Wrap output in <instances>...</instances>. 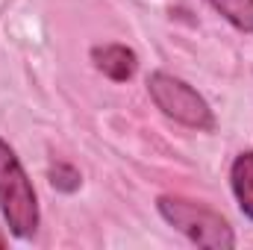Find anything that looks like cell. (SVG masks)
I'll return each instance as SVG.
<instances>
[{
  "label": "cell",
  "instance_id": "5b68a950",
  "mask_svg": "<svg viewBox=\"0 0 253 250\" xmlns=\"http://www.w3.org/2000/svg\"><path fill=\"white\" fill-rule=\"evenodd\" d=\"M230 183H233V194L239 200V209L253 221V150H245L236 156V162L230 168Z\"/></svg>",
  "mask_w": 253,
  "mask_h": 250
},
{
  "label": "cell",
  "instance_id": "3957f363",
  "mask_svg": "<svg viewBox=\"0 0 253 250\" xmlns=\"http://www.w3.org/2000/svg\"><path fill=\"white\" fill-rule=\"evenodd\" d=\"M147 91H150L156 109H162V115H168L171 121L189 126V129H197V132H212L215 129L212 106L186 80H180L174 74H165V71H153L147 77Z\"/></svg>",
  "mask_w": 253,
  "mask_h": 250
},
{
  "label": "cell",
  "instance_id": "52a82bcc",
  "mask_svg": "<svg viewBox=\"0 0 253 250\" xmlns=\"http://www.w3.org/2000/svg\"><path fill=\"white\" fill-rule=\"evenodd\" d=\"M47 177H50V186L56 188V191H65V194L77 191L80 183H83V180H80V171H77L74 165H68V162H56V165H50Z\"/></svg>",
  "mask_w": 253,
  "mask_h": 250
},
{
  "label": "cell",
  "instance_id": "277c9868",
  "mask_svg": "<svg viewBox=\"0 0 253 250\" xmlns=\"http://www.w3.org/2000/svg\"><path fill=\"white\" fill-rule=\"evenodd\" d=\"M91 62L112 83H126V80H132V74L138 68V56L126 44H97V47H91Z\"/></svg>",
  "mask_w": 253,
  "mask_h": 250
},
{
  "label": "cell",
  "instance_id": "8992f818",
  "mask_svg": "<svg viewBox=\"0 0 253 250\" xmlns=\"http://www.w3.org/2000/svg\"><path fill=\"white\" fill-rule=\"evenodd\" d=\"M221 18H227L236 30L253 33V0H206Z\"/></svg>",
  "mask_w": 253,
  "mask_h": 250
},
{
  "label": "cell",
  "instance_id": "7a4b0ae2",
  "mask_svg": "<svg viewBox=\"0 0 253 250\" xmlns=\"http://www.w3.org/2000/svg\"><path fill=\"white\" fill-rule=\"evenodd\" d=\"M0 212L12 236L33 239L39 230V197L18 153L0 138Z\"/></svg>",
  "mask_w": 253,
  "mask_h": 250
},
{
  "label": "cell",
  "instance_id": "6da1fadb",
  "mask_svg": "<svg viewBox=\"0 0 253 250\" xmlns=\"http://www.w3.org/2000/svg\"><path fill=\"white\" fill-rule=\"evenodd\" d=\"M156 209L174 230H180L197 248H209V250L236 248V233H233L230 221L206 203H197V200L180 197V194H162L156 200Z\"/></svg>",
  "mask_w": 253,
  "mask_h": 250
}]
</instances>
